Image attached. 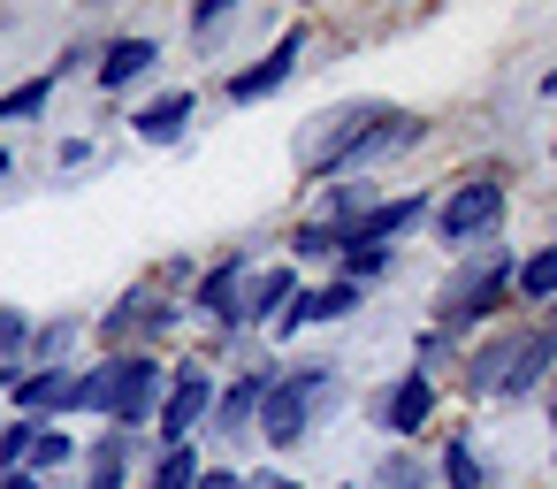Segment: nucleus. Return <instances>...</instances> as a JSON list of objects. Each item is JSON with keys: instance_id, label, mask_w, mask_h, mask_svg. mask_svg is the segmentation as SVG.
Here are the masks:
<instances>
[{"instance_id": "obj_1", "label": "nucleus", "mask_w": 557, "mask_h": 489, "mask_svg": "<svg viewBox=\"0 0 557 489\" xmlns=\"http://www.w3.org/2000/svg\"><path fill=\"white\" fill-rule=\"evenodd\" d=\"M336 398H344L336 359H306V367L275 375V390H268V405H260V436H268L275 451H298V443L321 428V413H336Z\"/></svg>"}, {"instance_id": "obj_2", "label": "nucleus", "mask_w": 557, "mask_h": 489, "mask_svg": "<svg viewBox=\"0 0 557 489\" xmlns=\"http://www.w3.org/2000/svg\"><path fill=\"white\" fill-rule=\"evenodd\" d=\"M511 276H519V260L504 253V245H481L473 260H458L450 268V283L435 291V329H473V321H488V314H504L511 306Z\"/></svg>"}, {"instance_id": "obj_3", "label": "nucleus", "mask_w": 557, "mask_h": 489, "mask_svg": "<svg viewBox=\"0 0 557 489\" xmlns=\"http://www.w3.org/2000/svg\"><path fill=\"white\" fill-rule=\"evenodd\" d=\"M389 115V100H336V108H321L306 131H298V146H290V161H298V176H344L351 169V154L367 146V131Z\"/></svg>"}, {"instance_id": "obj_4", "label": "nucleus", "mask_w": 557, "mask_h": 489, "mask_svg": "<svg viewBox=\"0 0 557 489\" xmlns=\"http://www.w3.org/2000/svg\"><path fill=\"white\" fill-rule=\"evenodd\" d=\"M161 398H169V367L153 352H123L108 359V428H153L161 420Z\"/></svg>"}, {"instance_id": "obj_5", "label": "nucleus", "mask_w": 557, "mask_h": 489, "mask_svg": "<svg viewBox=\"0 0 557 489\" xmlns=\"http://www.w3.org/2000/svg\"><path fill=\"white\" fill-rule=\"evenodd\" d=\"M496 222H504V184H496V176H466V184L435 207V237H443V245H488Z\"/></svg>"}, {"instance_id": "obj_6", "label": "nucleus", "mask_w": 557, "mask_h": 489, "mask_svg": "<svg viewBox=\"0 0 557 489\" xmlns=\"http://www.w3.org/2000/svg\"><path fill=\"white\" fill-rule=\"evenodd\" d=\"M298 62H306V24H290L260 62H245V70H230V85H222V100L230 108H260L268 93H283L290 77H298Z\"/></svg>"}, {"instance_id": "obj_7", "label": "nucleus", "mask_w": 557, "mask_h": 489, "mask_svg": "<svg viewBox=\"0 0 557 489\" xmlns=\"http://www.w3.org/2000/svg\"><path fill=\"white\" fill-rule=\"evenodd\" d=\"M435 222V199L428 192H397V199H374L359 222H344V253H389V237Z\"/></svg>"}, {"instance_id": "obj_8", "label": "nucleus", "mask_w": 557, "mask_h": 489, "mask_svg": "<svg viewBox=\"0 0 557 489\" xmlns=\"http://www.w3.org/2000/svg\"><path fill=\"white\" fill-rule=\"evenodd\" d=\"M214 398H222V390H214V375H207V367H176V375H169V398H161V420H153V428H161V443H169V451H176V443H191V436L214 420Z\"/></svg>"}, {"instance_id": "obj_9", "label": "nucleus", "mask_w": 557, "mask_h": 489, "mask_svg": "<svg viewBox=\"0 0 557 489\" xmlns=\"http://www.w3.org/2000/svg\"><path fill=\"white\" fill-rule=\"evenodd\" d=\"M428 413H435V375H420V367H412V375H397V382L374 398V428H382V436H397V443H405V436H420V428H428Z\"/></svg>"}, {"instance_id": "obj_10", "label": "nucleus", "mask_w": 557, "mask_h": 489, "mask_svg": "<svg viewBox=\"0 0 557 489\" xmlns=\"http://www.w3.org/2000/svg\"><path fill=\"white\" fill-rule=\"evenodd\" d=\"M245 283H252V268H245V253H230L222 268H207L191 283V306L214 314V321H245Z\"/></svg>"}, {"instance_id": "obj_11", "label": "nucleus", "mask_w": 557, "mask_h": 489, "mask_svg": "<svg viewBox=\"0 0 557 489\" xmlns=\"http://www.w3.org/2000/svg\"><path fill=\"white\" fill-rule=\"evenodd\" d=\"M420 138H428V123H420L412 108H389V115L367 131V146L351 154V169H344V176H367L374 161H397V154H405V146H420Z\"/></svg>"}, {"instance_id": "obj_12", "label": "nucleus", "mask_w": 557, "mask_h": 489, "mask_svg": "<svg viewBox=\"0 0 557 489\" xmlns=\"http://www.w3.org/2000/svg\"><path fill=\"white\" fill-rule=\"evenodd\" d=\"M268 390H275V375H237V382L214 398V436H260Z\"/></svg>"}, {"instance_id": "obj_13", "label": "nucleus", "mask_w": 557, "mask_h": 489, "mask_svg": "<svg viewBox=\"0 0 557 489\" xmlns=\"http://www.w3.org/2000/svg\"><path fill=\"white\" fill-rule=\"evenodd\" d=\"M519 344H527V329H496L488 344H473V352H466V390H473V398H496L504 375H511V359H519Z\"/></svg>"}, {"instance_id": "obj_14", "label": "nucleus", "mask_w": 557, "mask_h": 489, "mask_svg": "<svg viewBox=\"0 0 557 489\" xmlns=\"http://www.w3.org/2000/svg\"><path fill=\"white\" fill-rule=\"evenodd\" d=\"M153 62H161V47L131 32V39H108V47H100V62H92V77H100V93H123V85H138V77H146Z\"/></svg>"}, {"instance_id": "obj_15", "label": "nucleus", "mask_w": 557, "mask_h": 489, "mask_svg": "<svg viewBox=\"0 0 557 489\" xmlns=\"http://www.w3.org/2000/svg\"><path fill=\"white\" fill-rule=\"evenodd\" d=\"M351 306H359V283H344V276H336V283H321V291H298V298H290V314L275 321V337H298L306 321H344Z\"/></svg>"}, {"instance_id": "obj_16", "label": "nucleus", "mask_w": 557, "mask_h": 489, "mask_svg": "<svg viewBox=\"0 0 557 489\" xmlns=\"http://www.w3.org/2000/svg\"><path fill=\"white\" fill-rule=\"evenodd\" d=\"M549 367H557V337H549V329H527V344H519V359H511V375H504L496 398H534V390H549Z\"/></svg>"}, {"instance_id": "obj_17", "label": "nucleus", "mask_w": 557, "mask_h": 489, "mask_svg": "<svg viewBox=\"0 0 557 489\" xmlns=\"http://www.w3.org/2000/svg\"><path fill=\"white\" fill-rule=\"evenodd\" d=\"M169 321H176V306H153L146 291H131V298L100 321V337H108V344H131V337H161Z\"/></svg>"}, {"instance_id": "obj_18", "label": "nucleus", "mask_w": 557, "mask_h": 489, "mask_svg": "<svg viewBox=\"0 0 557 489\" xmlns=\"http://www.w3.org/2000/svg\"><path fill=\"white\" fill-rule=\"evenodd\" d=\"M184 131H191V93H161V100L138 108V138L146 146H176Z\"/></svg>"}, {"instance_id": "obj_19", "label": "nucleus", "mask_w": 557, "mask_h": 489, "mask_svg": "<svg viewBox=\"0 0 557 489\" xmlns=\"http://www.w3.org/2000/svg\"><path fill=\"white\" fill-rule=\"evenodd\" d=\"M290 298H298V276H290V268H260V276L245 283V321H283Z\"/></svg>"}, {"instance_id": "obj_20", "label": "nucleus", "mask_w": 557, "mask_h": 489, "mask_svg": "<svg viewBox=\"0 0 557 489\" xmlns=\"http://www.w3.org/2000/svg\"><path fill=\"white\" fill-rule=\"evenodd\" d=\"M511 298H519V306H557V245H542V253H527V260H519Z\"/></svg>"}, {"instance_id": "obj_21", "label": "nucleus", "mask_w": 557, "mask_h": 489, "mask_svg": "<svg viewBox=\"0 0 557 489\" xmlns=\"http://www.w3.org/2000/svg\"><path fill=\"white\" fill-rule=\"evenodd\" d=\"M62 390H70V367H24V382H16V405H24V420L47 405V413H62Z\"/></svg>"}, {"instance_id": "obj_22", "label": "nucleus", "mask_w": 557, "mask_h": 489, "mask_svg": "<svg viewBox=\"0 0 557 489\" xmlns=\"http://www.w3.org/2000/svg\"><path fill=\"white\" fill-rule=\"evenodd\" d=\"M443 489H488V459H481L466 436L443 443Z\"/></svg>"}, {"instance_id": "obj_23", "label": "nucleus", "mask_w": 557, "mask_h": 489, "mask_svg": "<svg viewBox=\"0 0 557 489\" xmlns=\"http://www.w3.org/2000/svg\"><path fill=\"white\" fill-rule=\"evenodd\" d=\"M54 85H62V77L47 70V77H24L16 93H0V123H24V115H47V100H54Z\"/></svg>"}, {"instance_id": "obj_24", "label": "nucleus", "mask_w": 557, "mask_h": 489, "mask_svg": "<svg viewBox=\"0 0 557 489\" xmlns=\"http://www.w3.org/2000/svg\"><path fill=\"white\" fill-rule=\"evenodd\" d=\"M199 474H207V466H199V451H191V443H176V451H161V459H153V489H199Z\"/></svg>"}, {"instance_id": "obj_25", "label": "nucleus", "mask_w": 557, "mask_h": 489, "mask_svg": "<svg viewBox=\"0 0 557 489\" xmlns=\"http://www.w3.org/2000/svg\"><path fill=\"white\" fill-rule=\"evenodd\" d=\"M62 413H108V367H85V375H70V390H62Z\"/></svg>"}, {"instance_id": "obj_26", "label": "nucleus", "mask_w": 557, "mask_h": 489, "mask_svg": "<svg viewBox=\"0 0 557 489\" xmlns=\"http://www.w3.org/2000/svg\"><path fill=\"white\" fill-rule=\"evenodd\" d=\"M70 459H77V436H70V428H39V443H32V474L47 481V474H62Z\"/></svg>"}, {"instance_id": "obj_27", "label": "nucleus", "mask_w": 557, "mask_h": 489, "mask_svg": "<svg viewBox=\"0 0 557 489\" xmlns=\"http://www.w3.org/2000/svg\"><path fill=\"white\" fill-rule=\"evenodd\" d=\"M290 253H298V260H344V230H329V222H298Z\"/></svg>"}, {"instance_id": "obj_28", "label": "nucleus", "mask_w": 557, "mask_h": 489, "mask_svg": "<svg viewBox=\"0 0 557 489\" xmlns=\"http://www.w3.org/2000/svg\"><path fill=\"white\" fill-rule=\"evenodd\" d=\"M32 443H39V420H9V428H0V474H24Z\"/></svg>"}, {"instance_id": "obj_29", "label": "nucleus", "mask_w": 557, "mask_h": 489, "mask_svg": "<svg viewBox=\"0 0 557 489\" xmlns=\"http://www.w3.org/2000/svg\"><path fill=\"white\" fill-rule=\"evenodd\" d=\"M85 459H92V474H123V481H131V436H123V428H108Z\"/></svg>"}, {"instance_id": "obj_30", "label": "nucleus", "mask_w": 557, "mask_h": 489, "mask_svg": "<svg viewBox=\"0 0 557 489\" xmlns=\"http://www.w3.org/2000/svg\"><path fill=\"white\" fill-rule=\"evenodd\" d=\"M32 337H39V329L24 321V306H0V359L16 367V352H32Z\"/></svg>"}, {"instance_id": "obj_31", "label": "nucleus", "mask_w": 557, "mask_h": 489, "mask_svg": "<svg viewBox=\"0 0 557 489\" xmlns=\"http://www.w3.org/2000/svg\"><path fill=\"white\" fill-rule=\"evenodd\" d=\"M374 489H428V481H420V459H405V451H389V459L374 466Z\"/></svg>"}, {"instance_id": "obj_32", "label": "nucleus", "mask_w": 557, "mask_h": 489, "mask_svg": "<svg viewBox=\"0 0 557 489\" xmlns=\"http://www.w3.org/2000/svg\"><path fill=\"white\" fill-rule=\"evenodd\" d=\"M70 337H77V321H47V329L32 337V352H39L47 367H62V352H70Z\"/></svg>"}, {"instance_id": "obj_33", "label": "nucleus", "mask_w": 557, "mask_h": 489, "mask_svg": "<svg viewBox=\"0 0 557 489\" xmlns=\"http://www.w3.org/2000/svg\"><path fill=\"white\" fill-rule=\"evenodd\" d=\"M222 24H237V9H230V0H207V9L191 16V32H199V39H214Z\"/></svg>"}, {"instance_id": "obj_34", "label": "nucleus", "mask_w": 557, "mask_h": 489, "mask_svg": "<svg viewBox=\"0 0 557 489\" xmlns=\"http://www.w3.org/2000/svg\"><path fill=\"white\" fill-rule=\"evenodd\" d=\"M435 359H450V329H428V337H420V375H428Z\"/></svg>"}, {"instance_id": "obj_35", "label": "nucleus", "mask_w": 557, "mask_h": 489, "mask_svg": "<svg viewBox=\"0 0 557 489\" xmlns=\"http://www.w3.org/2000/svg\"><path fill=\"white\" fill-rule=\"evenodd\" d=\"M199 489H245V474H230V466H207V474H199Z\"/></svg>"}, {"instance_id": "obj_36", "label": "nucleus", "mask_w": 557, "mask_h": 489, "mask_svg": "<svg viewBox=\"0 0 557 489\" xmlns=\"http://www.w3.org/2000/svg\"><path fill=\"white\" fill-rule=\"evenodd\" d=\"M245 489H298V481H290V474H283V466H268V474H252V481H245Z\"/></svg>"}, {"instance_id": "obj_37", "label": "nucleus", "mask_w": 557, "mask_h": 489, "mask_svg": "<svg viewBox=\"0 0 557 489\" xmlns=\"http://www.w3.org/2000/svg\"><path fill=\"white\" fill-rule=\"evenodd\" d=\"M0 489H47V481H39V474L24 466V474H0Z\"/></svg>"}, {"instance_id": "obj_38", "label": "nucleus", "mask_w": 557, "mask_h": 489, "mask_svg": "<svg viewBox=\"0 0 557 489\" xmlns=\"http://www.w3.org/2000/svg\"><path fill=\"white\" fill-rule=\"evenodd\" d=\"M85 489H123V474H92V481H85Z\"/></svg>"}, {"instance_id": "obj_39", "label": "nucleus", "mask_w": 557, "mask_h": 489, "mask_svg": "<svg viewBox=\"0 0 557 489\" xmlns=\"http://www.w3.org/2000/svg\"><path fill=\"white\" fill-rule=\"evenodd\" d=\"M542 100H557V70H549V77H542Z\"/></svg>"}, {"instance_id": "obj_40", "label": "nucleus", "mask_w": 557, "mask_h": 489, "mask_svg": "<svg viewBox=\"0 0 557 489\" xmlns=\"http://www.w3.org/2000/svg\"><path fill=\"white\" fill-rule=\"evenodd\" d=\"M542 398H549V413H557V375H549V390H542Z\"/></svg>"}, {"instance_id": "obj_41", "label": "nucleus", "mask_w": 557, "mask_h": 489, "mask_svg": "<svg viewBox=\"0 0 557 489\" xmlns=\"http://www.w3.org/2000/svg\"><path fill=\"white\" fill-rule=\"evenodd\" d=\"M542 329H549V337H557V306H549V321H542Z\"/></svg>"}, {"instance_id": "obj_42", "label": "nucleus", "mask_w": 557, "mask_h": 489, "mask_svg": "<svg viewBox=\"0 0 557 489\" xmlns=\"http://www.w3.org/2000/svg\"><path fill=\"white\" fill-rule=\"evenodd\" d=\"M9 169H16V161H9V154H0V176H9Z\"/></svg>"}, {"instance_id": "obj_43", "label": "nucleus", "mask_w": 557, "mask_h": 489, "mask_svg": "<svg viewBox=\"0 0 557 489\" xmlns=\"http://www.w3.org/2000/svg\"><path fill=\"white\" fill-rule=\"evenodd\" d=\"M336 489H359V481H336Z\"/></svg>"}]
</instances>
